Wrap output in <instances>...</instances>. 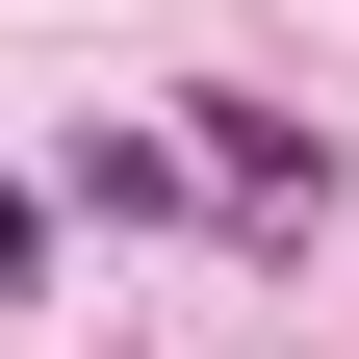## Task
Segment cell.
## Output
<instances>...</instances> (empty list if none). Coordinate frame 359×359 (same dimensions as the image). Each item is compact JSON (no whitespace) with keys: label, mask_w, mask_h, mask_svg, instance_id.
I'll return each instance as SVG.
<instances>
[{"label":"cell","mask_w":359,"mask_h":359,"mask_svg":"<svg viewBox=\"0 0 359 359\" xmlns=\"http://www.w3.org/2000/svg\"><path fill=\"white\" fill-rule=\"evenodd\" d=\"M180 180H231V231H308V205H334L308 103H180Z\"/></svg>","instance_id":"obj_1"},{"label":"cell","mask_w":359,"mask_h":359,"mask_svg":"<svg viewBox=\"0 0 359 359\" xmlns=\"http://www.w3.org/2000/svg\"><path fill=\"white\" fill-rule=\"evenodd\" d=\"M26 257H52V180H0V283H26Z\"/></svg>","instance_id":"obj_2"}]
</instances>
